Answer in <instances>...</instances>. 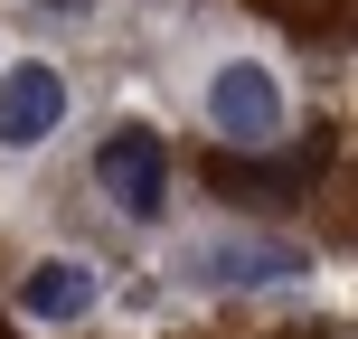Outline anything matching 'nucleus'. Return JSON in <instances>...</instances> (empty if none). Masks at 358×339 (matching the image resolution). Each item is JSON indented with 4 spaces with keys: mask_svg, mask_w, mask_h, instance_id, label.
I'll list each match as a JSON object with an SVG mask.
<instances>
[{
    "mask_svg": "<svg viewBox=\"0 0 358 339\" xmlns=\"http://www.w3.org/2000/svg\"><path fill=\"white\" fill-rule=\"evenodd\" d=\"M94 189H104L113 217L151 226V217L170 208V142H161L151 123H113L104 142H94Z\"/></svg>",
    "mask_w": 358,
    "mask_h": 339,
    "instance_id": "1",
    "label": "nucleus"
},
{
    "mask_svg": "<svg viewBox=\"0 0 358 339\" xmlns=\"http://www.w3.org/2000/svg\"><path fill=\"white\" fill-rule=\"evenodd\" d=\"M208 123H217V142L264 151V142H283L292 94H283V75H273V66H255V57H227V66L208 75Z\"/></svg>",
    "mask_w": 358,
    "mask_h": 339,
    "instance_id": "2",
    "label": "nucleus"
},
{
    "mask_svg": "<svg viewBox=\"0 0 358 339\" xmlns=\"http://www.w3.org/2000/svg\"><path fill=\"white\" fill-rule=\"evenodd\" d=\"M311 254L283 245V236H208V245H189V283L208 292H273V283H302Z\"/></svg>",
    "mask_w": 358,
    "mask_h": 339,
    "instance_id": "3",
    "label": "nucleus"
},
{
    "mask_svg": "<svg viewBox=\"0 0 358 339\" xmlns=\"http://www.w3.org/2000/svg\"><path fill=\"white\" fill-rule=\"evenodd\" d=\"M66 123V75L48 57H10L0 66V151H38Z\"/></svg>",
    "mask_w": 358,
    "mask_h": 339,
    "instance_id": "4",
    "label": "nucleus"
},
{
    "mask_svg": "<svg viewBox=\"0 0 358 339\" xmlns=\"http://www.w3.org/2000/svg\"><path fill=\"white\" fill-rule=\"evenodd\" d=\"M19 321H38V330H66V321H85L94 302H104V273L85 264V254H48V264H29L19 273Z\"/></svg>",
    "mask_w": 358,
    "mask_h": 339,
    "instance_id": "5",
    "label": "nucleus"
},
{
    "mask_svg": "<svg viewBox=\"0 0 358 339\" xmlns=\"http://www.w3.org/2000/svg\"><path fill=\"white\" fill-rule=\"evenodd\" d=\"M217 198H245V208H283L292 189H302V170H255V161H217Z\"/></svg>",
    "mask_w": 358,
    "mask_h": 339,
    "instance_id": "6",
    "label": "nucleus"
},
{
    "mask_svg": "<svg viewBox=\"0 0 358 339\" xmlns=\"http://www.w3.org/2000/svg\"><path fill=\"white\" fill-rule=\"evenodd\" d=\"M0 339H10V321H0Z\"/></svg>",
    "mask_w": 358,
    "mask_h": 339,
    "instance_id": "7",
    "label": "nucleus"
}]
</instances>
